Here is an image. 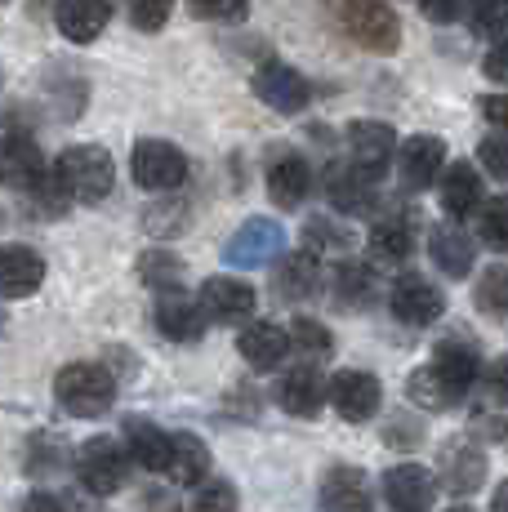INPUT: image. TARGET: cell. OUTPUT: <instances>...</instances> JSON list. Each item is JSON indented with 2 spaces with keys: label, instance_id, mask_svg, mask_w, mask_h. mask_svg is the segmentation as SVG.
Wrapping results in <instances>:
<instances>
[{
  "label": "cell",
  "instance_id": "obj_1",
  "mask_svg": "<svg viewBox=\"0 0 508 512\" xmlns=\"http://www.w3.org/2000/svg\"><path fill=\"white\" fill-rule=\"evenodd\" d=\"M54 183L63 187L67 201H103L116 183V165H112V152L99 143H76L67 147L63 156L54 161Z\"/></svg>",
  "mask_w": 508,
  "mask_h": 512
},
{
  "label": "cell",
  "instance_id": "obj_2",
  "mask_svg": "<svg viewBox=\"0 0 508 512\" xmlns=\"http://www.w3.org/2000/svg\"><path fill=\"white\" fill-rule=\"evenodd\" d=\"M54 397L67 415L76 419H99L116 401V379L112 370L94 366V361H72L54 374Z\"/></svg>",
  "mask_w": 508,
  "mask_h": 512
},
{
  "label": "cell",
  "instance_id": "obj_3",
  "mask_svg": "<svg viewBox=\"0 0 508 512\" xmlns=\"http://www.w3.org/2000/svg\"><path fill=\"white\" fill-rule=\"evenodd\" d=\"M335 18L344 23V32L353 36L361 49H375V54H393L402 45V23L384 0H330Z\"/></svg>",
  "mask_w": 508,
  "mask_h": 512
},
{
  "label": "cell",
  "instance_id": "obj_4",
  "mask_svg": "<svg viewBox=\"0 0 508 512\" xmlns=\"http://www.w3.org/2000/svg\"><path fill=\"white\" fill-rule=\"evenodd\" d=\"M130 174L143 192H174L188 179V156L165 139H139L130 152Z\"/></svg>",
  "mask_w": 508,
  "mask_h": 512
},
{
  "label": "cell",
  "instance_id": "obj_5",
  "mask_svg": "<svg viewBox=\"0 0 508 512\" xmlns=\"http://www.w3.org/2000/svg\"><path fill=\"white\" fill-rule=\"evenodd\" d=\"M125 472H130V450H121L116 437H90L81 450H76V477H81L94 495L121 490Z\"/></svg>",
  "mask_w": 508,
  "mask_h": 512
},
{
  "label": "cell",
  "instance_id": "obj_6",
  "mask_svg": "<svg viewBox=\"0 0 508 512\" xmlns=\"http://www.w3.org/2000/svg\"><path fill=\"white\" fill-rule=\"evenodd\" d=\"M281 250H286V232H281V223L246 219L237 232L228 236V245H223V263H228V268H263V263H272Z\"/></svg>",
  "mask_w": 508,
  "mask_h": 512
},
{
  "label": "cell",
  "instance_id": "obj_7",
  "mask_svg": "<svg viewBox=\"0 0 508 512\" xmlns=\"http://www.w3.org/2000/svg\"><path fill=\"white\" fill-rule=\"evenodd\" d=\"M388 308H393V317L402 321V326H433L446 312V299L428 277L406 272V277H397L393 294H388Z\"/></svg>",
  "mask_w": 508,
  "mask_h": 512
},
{
  "label": "cell",
  "instance_id": "obj_8",
  "mask_svg": "<svg viewBox=\"0 0 508 512\" xmlns=\"http://www.w3.org/2000/svg\"><path fill=\"white\" fill-rule=\"evenodd\" d=\"M446 170V143L437 134H415L397 147V174H402V187L410 192H424L442 179Z\"/></svg>",
  "mask_w": 508,
  "mask_h": 512
},
{
  "label": "cell",
  "instance_id": "obj_9",
  "mask_svg": "<svg viewBox=\"0 0 508 512\" xmlns=\"http://www.w3.org/2000/svg\"><path fill=\"white\" fill-rule=\"evenodd\" d=\"M254 94H259L272 112H286V116L304 112L308 98H312L304 76H299L290 63H277V58H272V63H263L259 72H254Z\"/></svg>",
  "mask_w": 508,
  "mask_h": 512
},
{
  "label": "cell",
  "instance_id": "obj_10",
  "mask_svg": "<svg viewBox=\"0 0 508 512\" xmlns=\"http://www.w3.org/2000/svg\"><path fill=\"white\" fill-rule=\"evenodd\" d=\"M201 308L210 321L219 326H241V321L254 317V285L237 281V277H210L201 285Z\"/></svg>",
  "mask_w": 508,
  "mask_h": 512
},
{
  "label": "cell",
  "instance_id": "obj_11",
  "mask_svg": "<svg viewBox=\"0 0 508 512\" xmlns=\"http://www.w3.org/2000/svg\"><path fill=\"white\" fill-rule=\"evenodd\" d=\"M384 499L393 512H433L437 481L419 464H397L384 472Z\"/></svg>",
  "mask_w": 508,
  "mask_h": 512
},
{
  "label": "cell",
  "instance_id": "obj_12",
  "mask_svg": "<svg viewBox=\"0 0 508 512\" xmlns=\"http://www.w3.org/2000/svg\"><path fill=\"white\" fill-rule=\"evenodd\" d=\"M464 392H468V383L446 370L437 357L428 361V366L410 370V379H406V397L415 401L419 410H446V406H455V401H464Z\"/></svg>",
  "mask_w": 508,
  "mask_h": 512
},
{
  "label": "cell",
  "instance_id": "obj_13",
  "mask_svg": "<svg viewBox=\"0 0 508 512\" xmlns=\"http://www.w3.org/2000/svg\"><path fill=\"white\" fill-rule=\"evenodd\" d=\"M379 379L370 370H339L330 379V406L339 410L348 423H366L379 410Z\"/></svg>",
  "mask_w": 508,
  "mask_h": 512
},
{
  "label": "cell",
  "instance_id": "obj_14",
  "mask_svg": "<svg viewBox=\"0 0 508 512\" xmlns=\"http://www.w3.org/2000/svg\"><path fill=\"white\" fill-rule=\"evenodd\" d=\"M45 285V259L32 245H0V294L27 299Z\"/></svg>",
  "mask_w": 508,
  "mask_h": 512
},
{
  "label": "cell",
  "instance_id": "obj_15",
  "mask_svg": "<svg viewBox=\"0 0 508 512\" xmlns=\"http://www.w3.org/2000/svg\"><path fill=\"white\" fill-rule=\"evenodd\" d=\"M277 401H281V410H286V415L312 419L330 401V383H326V374H321V370L295 366L286 379L277 383Z\"/></svg>",
  "mask_w": 508,
  "mask_h": 512
},
{
  "label": "cell",
  "instance_id": "obj_16",
  "mask_svg": "<svg viewBox=\"0 0 508 512\" xmlns=\"http://www.w3.org/2000/svg\"><path fill=\"white\" fill-rule=\"evenodd\" d=\"M326 196L335 201V210H344V214H366V210H375V174L370 170H361V165L353 161H339V165H330V174H326Z\"/></svg>",
  "mask_w": 508,
  "mask_h": 512
},
{
  "label": "cell",
  "instance_id": "obj_17",
  "mask_svg": "<svg viewBox=\"0 0 508 512\" xmlns=\"http://www.w3.org/2000/svg\"><path fill=\"white\" fill-rule=\"evenodd\" d=\"M156 330L170 343H197L205 334V308L201 299H188L179 290H165L156 303Z\"/></svg>",
  "mask_w": 508,
  "mask_h": 512
},
{
  "label": "cell",
  "instance_id": "obj_18",
  "mask_svg": "<svg viewBox=\"0 0 508 512\" xmlns=\"http://www.w3.org/2000/svg\"><path fill=\"white\" fill-rule=\"evenodd\" d=\"M375 504V490H370V477L361 468H330L326 481H321V508L326 512H370Z\"/></svg>",
  "mask_w": 508,
  "mask_h": 512
},
{
  "label": "cell",
  "instance_id": "obj_19",
  "mask_svg": "<svg viewBox=\"0 0 508 512\" xmlns=\"http://www.w3.org/2000/svg\"><path fill=\"white\" fill-rule=\"evenodd\" d=\"M393 152H397L393 125H384V121H357V125H348V156H353L361 170L375 174V179L384 174V165L393 161Z\"/></svg>",
  "mask_w": 508,
  "mask_h": 512
},
{
  "label": "cell",
  "instance_id": "obj_20",
  "mask_svg": "<svg viewBox=\"0 0 508 512\" xmlns=\"http://www.w3.org/2000/svg\"><path fill=\"white\" fill-rule=\"evenodd\" d=\"M0 179L14 187H32V192L50 179L41 147L27 139V134H9V139L0 143Z\"/></svg>",
  "mask_w": 508,
  "mask_h": 512
},
{
  "label": "cell",
  "instance_id": "obj_21",
  "mask_svg": "<svg viewBox=\"0 0 508 512\" xmlns=\"http://www.w3.org/2000/svg\"><path fill=\"white\" fill-rule=\"evenodd\" d=\"M442 486L451 490V495H473V490H482L486 481V455L473 446V441H446L442 450Z\"/></svg>",
  "mask_w": 508,
  "mask_h": 512
},
{
  "label": "cell",
  "instance_id": "obj_22",
  "mask_svg": "<svg viewBox=\"0 0 508 512\" xmlns=\"http://www.w3.org/2000/svg\"><path fill=\"white\" fill-rule=\"evenodd\" d=\"M107 18H112V0H58V9H54L58 32H63L72 45L99 41Z\"/></svg>",
  "mask_w": 508,
  "mask_h": 512
},
{
  "label": "cell",
  "instance_id": "obj_23",
  "mask_svg": "<svg viewBox=\"0 0 508 512\" xmlns=\"http://www.w3.org/2000/svg\"><path fill=\"white\" fill-rule=\"evenodd\" d=\"M308 192H312V165L304 156L286 152L268 165V196L281 210H299V205L308 201Z\"/></svg>",
  "mask_w": 508,
  "mask_h": 512
},
{
  "label": "cell",
  "instance_id": "obj_24",
  "mask_svg": "<svg viewBox=\"0 0 508 512\" xmlns=\"http://www.w3.org/2000/svg\"><path fill=\"white\" fill-rule=\"evenodd\" d=\"M428 245H433V263L446 272V277H468L473 272V263H477V245H473V236H468L464 228H459V219L451 223H437L433 236H428Z\"/></svg>",
  "mask_w": 508,
  "mask_h": 512
},
{
  "label": "cell",
  "instance_id": "obj_25",
  "mask_svg": "<svg viewBox=\"0 0 508 512\" xmlns=\"http://www.w3.org/2000/svg\"><path fill=\"white\" fill-rule=\"evenodd\" d=\"M237 348L254 370H277L290 352V330H281L277 321H250V326L241 330Z\"/></svg>",
  "mask_w": 508,
  "mask_h": 512
},
{
  "label": "cell",
  "instance_id": "obj_26",
  "mask_svg": "<svg viewBox=\"0 0 508 512\" xmlns=\"http://www.w3.org/2000/svg\"><path fill=\"white\" fill-rule=\"evenodd\" d=\"M482 174H477V165L468 161H455L442 170V210L446 219H468V214L482 205Z\"/></svg>",
  "mask_w": 508,
  "mask_h": 512
},
{
  "label": "cell",
  "instance_id": "obj_27",
  "mask_svg": "<svg viewBox=\"0 0 508 512\" xmlns=\"http://www.w3.org/2000/svg\"><path fill=\"white\" fill-rule=\"evenodd\" d=\"M370 263L375 268H397V263H406V254L415 250V228H410V219L402 214H384V219L370 228Z\"/></svg>",
  "mask_w": 508,
  "mask_h": 512
},
{
  "label": "cell",
  "instance_id": "obj_28",
  "mask_svg": "<svg viewBox=\"0 0 508 512\" xmlns=\"http://www.w3.org/2000/svg\"><path fill=\"white\" fill-rule=\"evenodd\" d=\"M205 472H210V450H205V441L192 437V432H174L165 477H170L174 486H201Z\"/></svg>",
  "mask_w": 508,
  "mask_h": 512
},
{
  "label": "cell",
  "instance_id": "obj_29",
  "mask_svg": "<svg viewBox=\"0 0 508 512\" xmlns=\"http://www.w3.org/2000/svg\"><path fill=\"white\" fill-rule=\"evenodd\" d=\"M272 285H277V294H281V299H290V303L312 299V294L321 290V263H317V254H312V250L290 254V259L277 268Z\"/></svg>",
  "mask_w": 508,
  "mask_h": 512
},
{
  "label": "cell",
  "instance_id": "obj_30",
  "mask_svg": "<svg viewBox=\"0 0 508 512\" xmlns=\"http://www.w3.org/2000/svg\"><path fill=\"white\" fill-rule=\"evenodd\" d=\"M125 441H130L134 464H143L148 472H165V464H170V432H161L148 419H130L125 423Z\"/></svg>",
  "mask_w": 508,
  "mask_h": 512
},
{
  "label": "cell",
  "instance_id": "obj_31",
  "mask_svg": "<svg viewBox=\"0 0 508 512\" xmlns=\"http://www.w3.org/2000/svg\"><path fill=\"white\" fill-rule=\"evenodd\" d=\"M335 299L344 308H370L379 299V281H375V263H339L335 268Z\"/></svg>",
  "mask_w": 508,
  "mask_h": 512
},
{
  "label": "cell",
  "instance_id": "obj_32",
  "mask_svg": "<svg viewBox=\"0 0 508 512\" xmlns=\"http://www.w3.org/2000/svg\"><path fill=\"white\" fill-rule=\"evenodd\" d=\"M139 277H143V285H152V290H179L183 259L170 250H148V254H139Z\"/></svg>",
  "mask_w": 508,
  "mask_h": 512
},
{
  "label": "cell",
  "instance_id": "obj_33",
  "mask_svg": "<svg viewBox=\"0 0 508 512\" xmlns=\"http://www.w3.org/2000/svg\"><path fill=\"white\" fill-rule=\"evenodd\" d=\"M304 232H308V250L312 254H348L353 250V232H348L344 223L326 219V214H312Z\"/></svg>",
  "mask_w": 508,
  "mask_h": 512
},
{
  "label": "cell",
  "instance_id": "obj_34",
  "mask_svg": "<svg viewBox=\"0 0 508 512\" xmlns=\"http://www.w3.org/2000/svg\"><path fill=\"white\" fill-rule=\"evenodd\" d=\"M473 299L486 317L508 321V268H486L482 281H477V290H473Z\"/></svg>",
  "mask_w": 508,
  "mask_h": 512
},
{
  "label": "cell",
  "instance_id": "obj_35",
  "mask_svg": "<svg viewBox=\"0 0 508 512\" xmlns=\"http://www.w3.org/2000/svg\"><path fill=\"white\" fill-rule=\"evenodd\" d=\"M433 357L442 361V366L451 370V374H459L468 388H473V379H477V352H473V343H464V339H442Z\"/></svg>",
  "mask_w": 508,
  "mask_h": 512
},
{
  "label": "cell",
  "instance_id": "obj_36",
  "mask_svg": "<svg viewBox=\"0 0 508 512\" xmlns=\"http://www.w3.org/2000/svg\"><path fill=\"white\" fill-rule=\"evenodd\" d=\"M188 512H237V490H232V481H223V477L201 481Z\"/></svg>",
  "mask_w": 508,
  "mask_h": 512
},
{
  "label": "cell",
  "instance_id": "obj_37",
  "mask_svg": "<svg viewBox=\"0 0 508 512\" xmlns=\"http://www.w3.org/2000/svg\"><path fill=\"white\" fill-rule=\"evenodd\" d=\"M468 27L477 36H500L508 27V0H468Z\"/></svg>",
  "mask_w": 508,
  "mask_h": 512
},
{
  "label": "cell",
  "instance_id": "obj_38",
  "mask_svg": "<svg viewBox=\"0 0 508 512\" xmlns=\"http://www.w3.org/2000/svg\"><path fill=\"white\" fill-rule=\"evenodd\" d=\"M482 236L495 250H508V196H491V205L482 210Z\"/></svg>",
  "mask_w": 508,
  "mask_h": 512
},
{
  "label": "cell",
  "instance_id": "obj_39",
  "mask_svg": "<svg viewBox=\"0 0 508 512\" xmlns=\"http://www.w3.org/2000/svg\"><path fill=\"white\" fill-rule=\"evenodd\" d=\"M170 9H174V0H130V23L139 32H161L170 23Z\"/></svg>",
  "mask_w": 508,
  "mask_h": 512
},
{
  "label": "cell",
  "instance_id": "obj_40",
  "mask_svg": "<svg viewBox=\"0 0 508 512\" xmlns=\"http://www.w3.org/2000/svg\"><path fill=\"white\" fill-rule=\"evenodd\" d=\"M188 9L210 23H237V18H246L250 0H188Z\"/></svg>",
  "mask_w": 508,
  "mask_h": 512
},
{
  "label": "cell",
  "instance_id": "obj_41",
  "mask_svg": "<svg viewBox=\"0 0 508 512\" xmlns=\"http://www.w3.org/2000/svg\"><path fill=\"white\" fill-rule=\"evenodd\" d=\"M477 161H482L495 179L508 183V134H491V139H482V147H477Z\"/></svg>",
  "mask_w": 508,
  "mask_h": 512
},
{
  "label": "cell",
  "instance_id": "obj_42",
  "mask_svg": "<svg viewBox=\"0 0 508 512\" xmlns=\"http://www.w3.org/2000/svg\"><path fill=\"white\" fill-rule=\"evenodd\" d=\"M290 334L299 339V348H304V352H330V348H335L330 330L321 326V321H312V317H299L295 326H290Z\"/></svg>",
  "mask_w": 508,
  "mask_h": 512
},
{
  "label": "cell",
  "instance_id": "obj_43",
  "mask_svg": "<svg viewBox=\"0 0 508 512\" xmlns=\"http://www.w3.org/2000/svg\"><path fill=\"white\" fill-rule=\"evenodd\" d=\"M482 72H486V81H500V85H508V36H504V41H495V45H491V54H486Z\"/></svg>",
  "mask_w": 508,
  "mask_h": 512
},
{
  "label": "cell",
  "instance_id": "obj_44",
  "mask_svg": "<svg viewBox=\"0 0 508 512\" xmlns=\"http://www.w3.org/2000/svg\"><path fill=\"white\" fill-rule=\"evenodd\" d=\"M459 9H464V0H419V14L428 23H455Z\"/></svg>",
  "mask_w": 508,
  "mask_h": 512
},
{
  "label": "cell",
  "instance_id": "obj_45",
  "mask_svg": "<svg viewBox=\"0 0 508 512\" xmlns=\"http://www.w3.org/2000/svg\"><path fill=\"white\" fill-rule=\"evenodd\" d=\"M482 116L495 125V130L508 134V94H486L482 98Z\"/></svg>",
  "mask_w": 508,
  "mask_h": 512
},
{
  "label": "cell",
  "instance_id": "obj_46",
  "mask_svg": "<svg viewBox=\"0 0 508 512\" xmlns=\"http://www.w3.org/2000/svg\"><path fill=\"white\" fill-rule=\"evenodd\" d=\"M486 388H491L495 401H504L508 406V357H500L491 370H486Z\"/></svg>",
  "mask_w": 508,
  "mask_h": 512
},
{
  "label": "cell",
  "instance_id": "obj_47",
  "mask_svg": "<svg viewBox=\"0 0 508 512\" xmlns=\"http://www.w3.org/2000/svg\"><path fill=\"white\" fill-rule=\"evenodd\" d=\"M482 437H491V441H508V415H491V419H477L473 423Z\"/></svg>",
  "mask_w": 508,
  "mask_h": 512
},
{
  "label": "cell",
  "instance_id": "obj_48",
  "mask_svg": "<svg viewBox=\"0 0 508 512\" xmlns=\"http://www.w3.org/2000/svg\"><path fill=\"white\" fill-rule=\"evenodd\" d=\"M18 512H67V508L58 504L54 495H45V490H36V495H27V499H23V508H18Z\"/></svg>",
  "mask_w": 508,
  "mask_h": 512
},
{
  "label": "cell",
  "instance_id": "obj_49",
  "mask_svg": "<svg viewBox=\"0 0 508 512\" xmlns=\"http://www.w3.org/2000/svg\"><path fill=\"white\" fill-rule=\"evenodd\" d=\"M491 512H508V481H500L491 495Z\"/></svg>",
  "mask_w": 508,
  "mask_h": 512
},
{
  "label": "cell",
  "instance_id": "obj_50",
  "mask_svg": "<svg viewBox=\"0 0 508 512\" xmlns=\"http://www.w3.org/2000/svg\"><path fill=\"white\" fill-rule=\"evenodd\" d=\"M451 512H473V508H451Z\"/></svg>",
  "mask_w": 508,
  "mask_h": 512
},
{
  "label": "cell",
  "instance_id": "obj_51",
  "mask_svg": "<svg viewBox=\"0 0 508 512\" xmlns=\"http://www.w3.org/2000/svg\"><path fill=\"white\" fill-rule=\"evenodd\" d=\"M0 5H5V0H0Z\"/></svg>",
  "mask_w": 508,
  "mask_h": 512
}]
</instances>
